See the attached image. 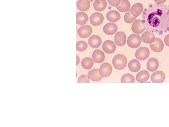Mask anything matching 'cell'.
Masks as SVG:
<instances>
[{"label":"cell","mask_w":169,"mask_h":127,"mask_svg":"<svg viewBox=\"0 0 169 127\" xmlns=\"http://www.w3.org/2000/svg\"><path fill=\"white\" fill-rule=\"evenodd\" d=\"M127 58L124 55L119 54L115 56L113 58L112 64L113 66L117 70L124 69L126 66Z\"/></svg>","instance_id":"obj_1"},{"label":"cell","mask_w":169,"mask_h":127,"mask_svg":"<svg viewBox=\"0 0 169 127\" xmlns=\"http://www.w3.org/2000/svg\"><path fill=\"white\" fill-rule=\"evenodd\" d=\"M132 31L136 34H142L146 29L145 22L144 20L137 19L132 24Z\"/></svg>","instance_id":"obj_2"},{"label":"cell","mask_w":169,"mask_h":127,"mask_svg":"<svg viewBox=\"0 0 169 127\" xmlns=\"http://www.w3.org/2000/svg\"><path fill=\"white\" fill-rule=\"evenodd\" d=\"M142 38L138 34H132L128 38L127 45L131 48L139 47L142 44Z\"/></svg>","instance_id":"obj_3"},{"label":"cell","mask_w":169,"mask_h":127,"mask_svg":"<svg viewBox=\"0 0 169 127\" xmlns=\"http://www.w3.org/2000/svg\"><path fill=\"white\" fill-rule=\"evenodd\" d=\"M150 51L149 49L145 47H142L137 49L135 54L137 59L139 60H145L150 56Z\"/></svg>","instance_id":"obj_4"},{"label":"cell","mask_w":169,"mask_h":127,"mask_svg":"<svg viewBox=\"0 0 169 127\" xmlns=\"http://www.w3.org/2000/svg\"><path fill=\"white\" fill-rule=\"evenodd\" d=\"M92 28L89 25H83L79 28L78 34L79 36L82 38H87L91 35Z\"/></svg>","instance_id":"obj_5"},{"label":"cell","mask_w":169,"mask_h":127,"mask_svg":"<svg viewBox=\"0 0 169 127\" xmlns=\"http://www.w3.org/2000/svg\"><path fill=\"white\" fill-rule=\"evenodd\" d=\"M104 20V17L101 13L95 12L90 17V22L94 27L100 26Z\"/></svg>","instance_id":"obj_6"},{"label":"cell","mask_w":169,"mask_h":127,"mask_svg":"<svg viewBox=\"0 0 169 127\" xmlns=\"http://www.w3.org/2000/svg\"><path fill=\"white\" fill-rule=\"evenodd\" d=\"M100 75L102 77H107L111 75L112 72V66L110 64L103 63L99 69Z\"/></svg>","instance_id":"obj_7"},{"label":"cell","mask_w":169,"mask_h":127,"mask_svg":"<svg viewBox=\"0 0 169 127\" xmlns=\"http://www.w3.org/2000/svg\"><path fill=\"white\" fill-rule=\"evenodd\" d=\"M151 49L155 52H160L163 50L164 44L163 41L159 38H155V40L150 44Z\"/></svg>","instance_id":"obj_8"},{"label":"cell","mask_w":169,"mask_h":127,"mask_svg":"<svg viewBox=\"0 0 169 127\" xmlns=\"http://www.w3.org/2000/svg\"><path fill=\"white\" fill-rule=\"evenodd\" d=\"M102 47L104 52L107 53L112 54L115 52L117 46L114 41L107 40L103 42Z\"/></svg>","instance_id":"obj_9"},{"label":"cell","mask_w":169,"mask_h":127,"mask_svg":"<svg viewBox=\"0 0 169 127\" xmlns=\"http://www.w3.org/2000/svg\"><path fill=\"white\" fill-rule=\"evenodd\" d=\"M103 31L105 34L109 36H113L117 31V26L114 23H109L104 25Z\"/></svg>","instance_id":"obj_10"},{"label":"cell","mask_w":169,"mask_h":127,"mask_svg":"<svg viewBox=\"0 0 169 127\" xmlns=\"http://www.w3.org/2000/svg\"><path fill=\"white\" fill-rule=\"evenodd\" d=\"M152 82L154 83H162L165 79V74L163 71L154 72L151 76Z\"/></svg>","instance_id":"obj_11"},{"label":"cell","mask_w":169,"mask_h":127,"mask_svg":"<svg viewBox=\"0 0 169 127\" xmlns=\"http://www.w3.org/2000/svg\"><path fill=\"white\" fill-rule=\"evenodd\" d=\"M114 39L117 45L123 46L126 44V34L123 32H119L115 35Z\"/></svg>","instance_id":"obj_12"},{"label":"cell","mask_w":169,"mask_h":127,"mask_svg":"<svg viewBox=\"0 0 169 127\" xmlns=\"http://www.w3.org/2000/svg\"><path fill=\"white\" fill-rule=\"evenodd\" d=\"M101 38L97 35H93L89 38V44L90 46L93 48H98L101 45Z\"/></svg>","instance_id":"obj_13"},{"label":"cell","mask_w":169,"mask_h":127,"mask_svg":"<svg viewBox=\"0 0 169 127\" xmlns=\"http://www.w3.org/2000/svg\"><path fill=\"white\" fill-rule=\"evenodd\" d=\"M92 58L95 63H101L104 61L105 55L103 51L100 49H96L92 54Z\"/></svg>","instance_id":"obj_14"},{"label":"cell","mask_w":169,"mask_h":127,"mask_svg":"<svg viewBox=\"0 0 169 127\" xmlns=\"http://www.w3.org/2000/svg\"><path fill=\"white\" fill-rule=\"evenodd\" d=\"M88 15L83 11H80L76 14V23L78 25L83 26L88 22Z\"/></svg>","instance_id":"obj_15"},{"label":"cell","mask_w":169,"mask_h":127,"mask_svg":"<svg viewBox=\"0 0 169 127\" xmlns=\"http://www.w3.org/2000/svg\"><path fill=\"white\" fill-rule=\"evenodd\" d=\"M107 19L111 22H117L121 18V15L118 11L112 10L108 12L106 15Z\"/></svg>","instance_id":"obj_16"},{"label":"cell","mask_w":169,"mask_h":127,"mask_svg":"<svg viewBox=\"0 0 169 127\" xmlns=\"http://www.w3.org/2000/svg\"><path fill=\"white\" fill-rule=\"evenodd\" d=\"M130 11L133 16L137 17L140 16L143 11V6L141 3H137L132 6Z\"/></svg>","instance_id":"obj_17"},{"label":"cell","mask_w":169,"mask_h":127,"mask_svg":"<svg viewBox=\"0 0 169 127\" xmlns=\"http://www.w3.org/2000/svg\"><path fill=\"white\" fill-rule=\"evenodd\" d=\"M107 6L106 0H95L93 7L96 11H102L105 10Z\"/></svg>","instance_id":"obj_18"},{"label":"cell","mask_w":169,"mask_h":127,"mask_svg":"<svg viewBox=\"0 0 169 127\" xmlns=\"http://www.w3.org/2000/svg\"><path fill=\"white\" fill-rule=\"evenodd\" d=\"M146 66L149 71L155 72L159 67V61L156 58L152 57L148 60Z\"/></svg>","instance_id":"obj_19"},{"label":"cell","mask_w":169,"mask_h":127,"mask_svg":"<svg viewBox=\"0 0 169 127\" xmlns=\"http://www.w3.org/2000/svg\"><path fill=\"white\" fill-rule=\"evenodd\" d=\"M88 77L89 80L94 82H98L102 79L98 69H94L89 71L88 74Z\"/></svg>","instance_id":"obj_20"},{"label":"cell","mask_w":169,"mask_h":127,"mask_svg":"<svg viewBox=\"0 0 169 127\" xmlns=\"http://www.w3.org/2000/svg\"><path fill=\"white\" fill-rule=\"evenodd\" d=\"M142 40L143 42L146 44H150L155 40V36L151 32H145L142 36Z\"/></svg>","instance_id":"obj_21"},{"label":"cell","mask_w":169,"mask_h":127,"mask_svg":"<svg viewBox=\"0 0 169 127\" xmlns=\"http://www.w3.org/2000/svg\"><path fill=\"white\" fill-rule=\"evenodd\" d=\"M150 78V73L146 70L141 71L136 76L137 81L140 83H143L149 80Z\"/></svg>","instance_id":"obj_22"},{"label":"cell","mask_w":169,"mask_h":127,"mask_svg":"<svg viewBox=\"0 0 169 127\" xmlns=\"http://www.w3.org/2000/svg\"><path fill=\"white\" fill-rule=\"evenodd\" d=\"M90 2L88 0H79L77 3L78 9L81 11H86L90 8Z\"/></svg>","instance_id":"obj_23"},{"label":"cell","mask_w":169,"mask_h":127,"mask_svg":"<svg viewBox=\"0 0 169 127\" xmlns=\"http://www.w3.org/2000/svg\"><path fill=\"white\" fill-rule=\"evenodd\" d=\"M116 8L121 12H126L131 9V4L128 0H121L120 4Z\"/></svg>","instance_id":"obj_24"},{"label":"cell","mask_w":169,"mask_h":127,"mask_svg":"<svg viewBox=\"0 0 169 127\" xmlns=\"http://www.w3.org/2000/svg\"><path fill=\"white\" fill-rule=\"evenodd\" d=\"M128 68L133 72H137L141 69V64L139 60L133 59L128 63Z\"/></svg>","instance_id":"obj_25"},{"label":"cell","mask_w":169,"mask_h":127,"mask_svg":"<svg viewBox=\"0 0 169 127\" xmlns=\"http://www.w3.org/2000/svg\"><path fill=\"white\" fill-rule=\"evenodd\" d=\"M81 65L84 69H91L93 66V59H92L90 57L84 58L82 61Z\"/></svg>","instance_id":"obj_26"},{"label":"cell","mask_w":169,"mask_h":127,"mask_svg":"<svg viewBox=\"0 0 169 127\" xmlns=\"http://www.w3.org/2000/svg\"><path fill=\"white\" fill-rule=\"evenodd\" d=\"M134 77L130 74H125L121 77V83H134Z\"/></svg>","instance_id":"obj_27"},{"label":"cell","mask_w":169,"mask_h":127,"mask_svg":"<svg viewBox=\"0 0 169 127\" xmlns=\"http://www.w3.org/2000/svg\"><path fill=\"white\" fill-rule=\"evenodd\" d=\"M136 18L137 17L133 16L130 10H129V11H127L126 13L125 14L124 16V20L126 23L131 24L135 20Z\"/></svg>","instance_id":"obj_28"},{"label":"cell","mask_w":169,"mask_h":127,"mask_svg":"<svg viewBox=\"0 0 169 127\" xmlns=\"http://www.w3.org/2000/svg\"><path fill=\"white\" fill-rule=\"evenodd\" d=\"M87 48H88V44L86 41L81 40L77 42L76 49L78 51L82 52L86 50Z\"/></svg>","instance_id":"obj_29"},{"label":"cell","mask_w":169,"mask_h":127,"mask_svg":"<svg viewBox=\"0 0 169 127\" xmlns=\"http://www.w3.org/2000/svg\"><path fill=\"white\" fill-rule=\"evenodd\" d=\"M89 79L88 76L86 75H80L78 81V83H89Z\"/></svg>","instance_id":"obj_30"},{"label":"cell","mask_w":169,"mask_h":127,"mask_svg":"<svg viewBox=\"0 0 169 127\" xmlns=\"http://www.w3.org/2000/svg\"><path fill=\"white\" fill-rule=\"evenodd\" d=\"M109 3L113 7H117L120 4L121 0H108Z\"/></svg>","instance_id":"obj_31"},{"label":"cell","mask_w":169,"mask_h":127,"mask_svg":"<svg viewBox=\"0 0 169 127\" xmlns=\"http://www.w3.org/2000/svg\"><path fill=\"white\" fill-rule=\"evenodd\" d=\"M164 43L167 46L169 47V34L165 36L164 38Z\"/></svg>","instance_id":"obj_32"},{"label":"cell","mask_w":169,"mask_h":127,"mask_svg":"<svg viewBox=\"0 0 169 127\" xmlns=\"http://www.w3.org/2000/svg\"><path fill=\"white\" fill-rule=\"evenodd\" d=\"M154 1L156 3L160 4V3H163L166 2L167 0H154Z\"/></svg>","instance_id":"obj_33"},{"label":"cell","mask_w":169,"mask_h":127,"mask_svg":"<svg viewBox=\"0 0 169 127\" xmlns=\"http://www.w3.org/2000/svg\"><path fill=\"white\" fill-rule=\"evenodd\" d=\"M76 58H77V63H76V65L78 66L79 64V63H80V58L78 56H76Z\"/></svg>","instance_id":"obj_34"},{"label":"cell","mask_w":169,"mask_h":127,"mask_svg":"<svg viewBox=\"0 0 169 127\" xmlns=\"http://www.w3.org/2000/svg\"><path fill=\"white\" fill-rule=\"evenodd\" d=\"M88 1H89L90 3L93 1V0H88Z\"/></svg>","instance_id":"obj_35"}]
</instances>
